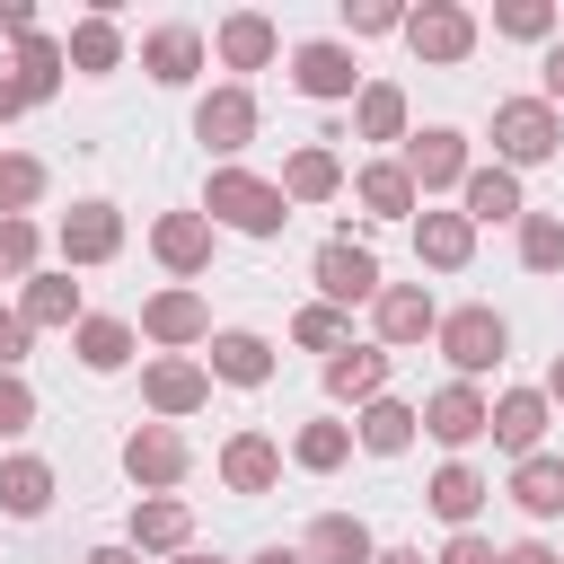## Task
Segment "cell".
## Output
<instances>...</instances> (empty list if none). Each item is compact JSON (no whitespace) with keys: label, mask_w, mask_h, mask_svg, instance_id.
<instances>
[{"label":"cell","mask_w":564,"mask_h":564,"mask_svg":"<svg viewBox=\"0 0 564 564\" xmlns=\"http://www.w3.org/2000/svg\"><path fill=\"white\" fill-rule=\"evenodd\" d=\"M414 423H423V414H414L405 397H379V405H361V414H352V441H361L370 458H397V449L414 441Z\"/></svg>","instance_id":"cell-27"},{"label":"cell","mask_w":564,"mask_h":564,"mask_svg":"<svg viewBox=\"0 0 564 564\" xmlns=\"http://www.w3.org/2000/svg\"><path fill=\"white\" fill-rule=\"evenodd\" d=\"M405 44L423 62H467L476 53V18L458 0H423V9H405Z\"/></svg>","instance_id":"cell-9"},{"label":"cell","mask_w":564,"mask_h":564,"mask_svg":"<svg viewBox=\"0 0 564 564\" xmlns=\"http://www.w3.org/2000/svg\"><path fill=\"white\" fill-rule=\"evenodd\" d=\"M423 432H432L441 449H467V441H485V432H494V405L476 397V379H449V388H432V397H423Z\"/></svg>","instance_id":"cell-8"},{"label":"cell","mask_w":564,"mask_h":564,"mask_svg":"<svg viewBox=\"0 0 564 564\" xmlns=\"http://www.w3.org/2000/svg\"><path fill=\"white\" fill-rule=\"evenodd\" d=\"M282 194H291V203H335V194H344V159H335L326 141H300V150L282 159Z\"/></svg>","instance_id":"cell-24"},{"label":"cell","mask_w":564,"mask_h":564,"mask_svg":"<svg viewBox=\"0 0 564 564\" xmlns=\"http://www.w3.org/2000/svg\"><path fill=\"white\" fill-rule=\"evenodd\" d=\"M220 485H229V494H273V485H282V449H273L264 432H229V449H220Z\"/></svg>","instance_id":"cell-20"},{"label":"cell","mask_w":564,"mask_h":564,"mask_svg":"<svg viewBox=\"0 0 564 564\" xmlns=\"http://www.w3.org/2000/svg\"><path fill=\"white\" fill-rule=\"evenodd\" d=\"M317 291H326V308H352V300H379L388 282H379V256H370V247L326 238V247H317Z\"/></svg>","instance_id":"cell-10"},{"label":"cell","mask_w":564,"mask_h":564,"mask_svg":"<svg viewBox=\"0 0 564 564\" xmlns=\"http://www.w3.org/2000/svg\"><path fill=\"white\" fill-rule=\"evenodd\" d=\"M62 62H70V53H62L53 35H26V44L9 53V79H18V97H26V106H44V97L62 88Z\"/></svg>","instance_id":"cell-29"},{"label":"cell","mask_w":564,"mask_h":564,"mask_svg":"<svg viewBox=\"0 0 564 564\" xmlns=\"http://www.w3.org/2000/svg\"><path fill=\"white\" fill-rule=\"evenodd\" d=\"M520 264L529 273H564V220L555 212H529L520 220Z\"/></svg>","instance_id":"cell-40"},{"label":"cell","mask_w":564,"mask_h":564,"mask_svg":"<svg viewBox=\"0 0 564 564\" xmlns=\"http://www.w3.org/2000/svg\"><path fill=\"white\" fill-rule=\"evenodd\" d=\"M441 564H502V555H494V538H476V529H458V538L441 546Z\"/></svg>","instance_id":"cell-46"},{"label":"cell","mask_w":564,"mask_h":564,"mask_svg":"<svg viewBox=\"0 0 564 564\" xmlns=\"http://www.w3.org/2000/svg\"><path fill=\"white\" fill-rule=\"evenodd\" d=\"M467 220H529V203H520V176L511 167H467Z\"/></svg>","instance_id":"cell-30"},{"label":"cell","mask_w":564,"mask_h":564,"mask_svg":"<svg viewBox=\"0 0 564 564\" xmlns=\"http://www.w3.org/2000/svg\"><path fill=\"white\" fill-rule=\"evenodd\" d=\"M291 335H300L308 352H326V361H335V352L352 344V317H344V308H326V300H308V308L291 317Z\"/></svg>","instance_id":"cell-39"},{"label":"cell","mask_w":564,"mask_h":564,"mask_svg":"<svg viewBox=\"0 0 564 564\" xmlns=\"http://www.w3.org/2000/svg\"><path fill=\"white\" fill-rule=\"evenodd\" d=\"M256 564H308V555H300V546H264Z\"/></svg>","instance_id":"cell-54"},{"label":"cell","mask_w":564,"mask_h":564,"mask_svg":"<svg viewBox=\"0 0 564 564\" xmlns=\"http://www.w3.org/2000/svg\"><path fill=\"white\" fill-rule=\"evenodd\" d=\"M203 212H212L220 229H247V238H273V229L291 220V194H282L273 176H247V167H212V194H203Z\"/></svg>","instance_id":"cell-2"},{"label":"cell","mask_w":564,"mask_h":564,"mask_svg":"<svg viewBox=\"0 0 564 564\" xmlns=\"http://www.w3.org/2000/svg\"><path fill=\"white\" fill-rule=\"evenodd\" d=\"M185 467H194V449H185L176 423H141V432H123V476H132V485L167 494V485H185Z\"/></svg>","instance_id":"cell-5"},{"label":"cell","mask_w":564,"mask_h":564,"mask_svg":"<svg viewBox=\"0 0 564 564\" xmlns=\"http://www.w3.org/2000/svg\"><path fill=\"white\" fill-rule=\"evenodd\" d=\"M291 79H300V97H317V106H335V97H361V88H370V79H361V62H352V44H335V35L300 44V53H291Z\"/></svg>","instance_id":"cell-6"},{"label":"cell","mask_w":564,"mask_h":564,"mask_svg":"<svg viewBox=\"0 0 564 564\" xmlns=\"http://www.w3.org/2000/svg\"><path fill=\"white\" fill-rule=\"evenodd\" d=\"M0 35L26 44V35H35V9H26V0H0Z\"/></svg>","instance_id":"cell-48"},{"label":"cell","mask_w":564,"mask_h":564,"mask_svg":"<svg viewBox=\"0 0 564 564\" xmlns=\"http://www.w3.org/2000/svg\"><path fill=\"white\" fill-rule=\"evenodd\" d=\"M414 256H423L432 273H458V264L476 256V220H467V212H414Z\"/></svg>","instance_id":"cell-19"},{"label":"cell","mask_w":564,"mask_h":564,"mask_svg":"<svg viewBox=\"0 0 564 564\" xmlns=\"http://www.w3.org/2000/svg\"><path fill=\"white\" fill-rule=\"evenodd\" d=\"M212 379H229V388H264V379H273V344L247 335V326H220V335H212Z\"/></svg>","instance_id":"cell-25"},{"label":"cell","mask_w":564,"mask_h":564,"mask_svg":"<svg viewBox=\"0 0 564 564\" xmlns=\"http://www.w3.org/2000/svg\"><path fill=\"white\" fill-rule=\"evenodd\" d=\"M502 564H564L555 546H538V538H520V546H502Z\"/></svg>","instance_id":"cell-49"},{"label":"cell","mask_w":564,"mask_h":564,"mask_svg":"<svg viewBox=\"0 0 564 564\" xmlns=\"http://www.w3.org/2000/svg\"><path fill=\"white\" fill-rule=\"evenodd\" d=\"M352 194H361V212H370V220H414V203H423V194H414V176H405L397 159H370V167L352 176Z\"/></svg>","instance_id":"cell-26"},{"label":"cell","mask_w":564,"mask_h":564,"mask_svg":"<svg viewBox=\"0 0 564 564\" xmlns=\"http://www.w3.org/2000/svg\"><path fill=\"white\" fill-rule=\"evenodd\" d=\"M370 317H379V344H423V335H441V308H432L423 282H388V291L370 300Z\"/></svg>","instance_id":"cell-14"},{"label":"cell","mask_w":564,"mask_h":564,"mask_svg":"<svg viewBox=\"0 0 564 564\" xmlns=\"http://www.w3.org/2000/svg\"><path fill=\"white\" fill-rule=\"evenodd\" d=\"M564 150V115L546 106V97H502L494 106V167H546Z\"/></svg>","instance_id":"cell-1"},{"label":"cell","mask_w":564,"mask_h":564,"mask_svg":"<svg viewBox=\"0 0 564 564\" xmlns=\"http://www.w3.org/2000/svg\"><path fill=\"white\" fill-rule=\"evenodd\" d=\"M79 564H141V555H132V546H88Z\"/></svg>","instance_id":"cell-51"},{"label":"cell","mask_w":564,"mask_h":564,"mask_svg":"<svg viewBox=\"0 0 564 564\" xmlns=\"http://www.w3.org/2000/svg\"><path fill=\"white\" fill-rule=\"evenodd\" d=\"M9 115H26V97H18V79H9V62H0V123Z\"/></svg>","instance_id":"cell-50"},{"label":"cell","mask_w":564,"mask_h":564,"mask_svg":"<svg viewBox=\"0 0 564 564\" xmlns=\"http://www.w3.org/2000/svg\"><path fill=\"white\" fill-rule=\"evenodd\" d=\"M370 564H423V546H379Z\"/></svg>","instance_id":"cell-52"},{"label":"cell","mask_w":564,"mask_h":564,"mask_svg":"<svg viewBox=\"0 0 564 564\" xmlns=\"http://www.w3.org/2000/svg\"><path fill=\"white\" fill-rule=\"evenodd\" d=\"M511 502L529 511V520H564V458H520V476H511Z\"/></svg>","instance_id":"cell-33"},{"label":"cell","mask_w":564,"mask_h":564,"mask_svg":"<svg viewBox=\"0 0 564 564\" xmlns=\"http://www.w3.org/2000/svg\"><path fill=\"white\" fill-rule=\"evenodd\" d=\"M344 26L352 35H405V9L397 0H344Z\"/></svg>","instance_id":"cell-43"},{"label":"cell","mask_w":564,"mask_h":564,"mask_svg":"<svg viewBox=\"0 0 564 564\" xmlns=\"http://www.w3.org/2000/svg\"><path fill=\"white\" fill-rule=\"evenodd\" d=\"M167 564H220V555H203V546H185V555H167Z\"/></svg>","instance_id":"cell-55"},{"label":"cell","mask_w":564,"mask_h":564,"mask_svg":"<svg viewBox=\"0 0 564 564\" xmlns=\"http://www.w3.org/2000/svg\"><path fill=\"white\" fill-rule=\"evenodd\" d=\"M70 352H79L88 370H123V361H132V326H123V317H79V326H70Z\"/></svg>","instance_id":"cell-36"},{"label":"cell","mask_w":564,"mask_h":564,"mask_svg":"<svg viewBox=\"0 0 564 564\" xmlns=\"http://www.w3.org/2000/svg\"><path fill=\"white\" fill-rule=\"evenodd\" d=\"M291 458H300L308 476H335V467L352 458V423H335V414H317V423H300V432H291Z\"/></svg>","instance_id":"cell-35"},{"label":"cell","mask_w":564,"mask_h":564,"mask_svg":"<svg viewBox=\"0 0 564 564\" xmlns=\"http://www.w3.org/2000/svg\"><path fill=\"white\" fill-rule=\"evenodd\" d=\"M123 247V212L115 203H70L62 212V264H106Z\"/></svg>","instance_id":"cell-13"},{"label":"cell","mask_w":564,"mask_h":564,"mask_svg":"<svg viewBox=\"0 0 564 564\" xmlns=\"http://www.w3.org/2000/svg\"><path fill=\"white\" fill-rule=\"evenodd\" d=\"M141 397H150V414H159V423H176V414H203V397H212V370H203V361H185V352H159V361L141 370Z\"/></svg>","instance_id":"cell-12"},{"label":"cell","mask_w":564,"mask_h":564,"mask_svg":"<svg viewBox=\"0 0 564 564\" xmlns=\"http://www.w3.org/2000/svg\"><path fill=\"white\" fill-rule=\"evenodd\" d=\"M18 317H26V326H79V282H70V273H26Z\"/></svg>","instance_id":"cell-31"},{"label":"cell","mask_w":564,"mask_h":564,"mask_svg":"<svg viewBox=\"0 0 564 564\" xmlns=\"http://www.w3.org/2000/svg\"><path fill=\"white\" fill-rule=\"evenodd\" d=\"M300 555H308V564H370V555H379V538H370L352 511H317V520H308V538H300Z\"/></svg>","instance_id":"cell-22"},{"label":"cell","mask_w":564,"mask_h":564,"mask_svg":"<svg viewBox=\"0 0 564 564\" xmlns=\"http://www.w3.org/2000/svg\"><path fill=\"white\" fill-rule=\"evenodd\" d=\"M405 176H414V194H441V185H467V132H449V123H423V132H405V159H397Z\"/></svg>","instance_id":"cell-4"},{"label":"cell","mask_w":564,"mask_h":564,"mask_svg":"<svg viewBox=\"0 0 564 564\" xmlns=\"http://www.w3.org/2000/svg\"><path fill=\"white\" fill-rule=\"evenodd\" d=\"M150 256H159L167 273H203V264H212V220H203V212H159V220H150Z\"/></svg>","instance_id":"cell-17"},{"label":"cell","mask_w":564,"mask_h":564,"mask_svg":"<svg viewBox=\"0 0 564 564\" xmlns=\"http://www.w3.org/2000/svg\"><path fill=\"white\" fill-rule=\"evenodd\" d=\"M538 97L564 106V44H546V62H538Z\"/></svg>","instance_id":"cell-47"},{"label":"cell","mask_w":564,"mask_h":564,"mask_svg":"<svg viewBox=\"0 0 564 564\" xmlns=\"http://www.w3.org/2000/svg\"><path fill=\"white\" fill-rule=\"evenodd\" d=\"M194 141H203L212 159H238V150L256 141V97H247V79H229V88H212V97L194 106Z\"/></svg>","instance_id":"cell-7"},{"label":"cell","mask_w":564,"mask_h":564,"mask_svg":"<svg viewBox=\"0 0 564 564\" xmlns=\"http://www.w3.org/2000/svg\"><path fill=\"white\" fill-rule=\"evenodd\" d=\"M141 335L159 344V352H185V344H212V308H203V291H159V300H141Z\"/></svg>","instance_id":"cell-11"},{"label":"cell","mask_w":564,"mask_h":564,"mask_svg":"<svg viewBox=\"0 0 564 564\" xmlns=\"http://www.w3.org/2000/svg\"><path fill=\"white\" fill-rule=\"evenodd\" d=\"M432 344H441V361H449L458 379H485V370H494V361L511 352V326H502V317H494V308L476 300V308H449Z\"/></svg>","instance_id":"cell-3"},{"label":"cell","mask_w":564,"mask_h":564,"mask_svg":"<svg viewBox=\"0 0 564 564\" xmlns=\"http://www.w3.org/2000/svg\"><path fill=\"white\" fill-rule=\"evenodd\" d=\"M53 502V467L44 458H0V511L9 520H44Z\"/></svg>","instance_id":"cell-32"},{"label":"cell","mask_w":564,"mask_h":564,"mask_svg":"<svg viewBox=\"0 0 564 564\" xmlns=\"http://www.w3.org/2000/svg\"><path fill=\"white\" fill-rule=\"evenodd\" d=\"M212 53H220V70H264V62L282 53V26H273L264 9H238V18H220Z\"/></svg>","instance_id":"cell-16"},{"label":"cell","mask_w":564,"mask_h":564,"mask_svg":"<svg viewBox=\"0 0 564 564\" xmlns=\"http://www.w3.org/2000/svg\"><path fill=\"white\" fill-rule=\"evenodd\" d=\"M485 494H494V485H485V476H476L467 458H449V467H441V476L423 485V502H432V511H441L449 529H467V520L485 511Z\"/></svg>","instance_id":"cell-28"},{"label":"cell","mask_w":564,"mask_h":564,"mask_svg":"<svg viewBox=\"0 0 564 564\" xmlns=\"http://www.w3.org/2000/svg\"><path fill=\"white\" fill-rule=\"evenodd\" d=\"M185 555L194 546V511L176 502V494H150V502H132V555Z\"/></svg>","instance_id":"cell-21"},{"label":"cell","mask_w":564,"mask_h":564,"mask_svg":"<svg viewBox=\"0 0 564 564\" xmlns=\"http://www.w3.org/2000/svg\"><path fill=\"white\" fill-rule=\"evenodd\" d=\"M546 405H564V352H555V370H546Z\"/></svg>","instance_id":"cell-53"},{"label":"cell","mask_w":564,"mask_h":564,"mask_svg":"<svg viewBox=\"0 0 564 564\" xmlns=\"http://www.w3.org/2000/svg\"><path fill=\"white\" fill-rule=\"evenodd\" d=\"M35 247H44V238H35V220H0V273H9V282H26V273H35Z\"/></svg>","instance_id":"cell-42"},{"label":"cell","mask_w":564,"mask_h":564,"mask_svg":"<svg viewBox=\"0 0 564 564\" xmlns=\"http://www.w3.org/2000/svg\"><path fill=\"white\" fill-rule=\"evenodd\" d=\"M546 388H502L494 397V441L511 449V458H538V441H546Z\"/></svg>","instance_id":"cell-18"},{"label":"cell","mask_w":564,"mask_h":564,"mask_svg":"<svg viewBox=\"0 0 564 564\" xmlns=\"http://www.w3.org/2000/svg\"><path fill=\"white\" fill-rule=\"evenodd\" d=\"M352 132H361V141H405V88H397V79H370V88L352 97Z\"/></svg>","instance_id":"cell-34"},{"label":"cell","mask_w":564,"mask_h":564,"mask_svg":"<svg viewBox=\"0 0 564 564\" xmlns=\"http://www.w3.org/2000/svg\"><path fill=\"white\" fill-rule=\"evenodd\" d=\"M44 194V159L26 150H0V220H26V203Z\"/></svg>","instance_id":"cell-38"},{"label":"cell","mask_w":564,"mask_h":564,"mask_svg":"<svg viewBox=\"0 0 564 564\" xmlns=\"http://www.w3.org/2000/svg\"><path fill=\"white\" fill-rule=\"evenodd\" d=\"M62 53H70V70H115V62H123V26L97 9V18H79V26H70V44H62Z\"/></svg>","instance_id":"cell-37"},{"label":"cell","mask_w":564,"mask_h":564,"mask_svg":"<svg viewBox=\"0 0 564 564\" xmlns=\"http://www.w3.org/2000/svg\"><path fill=\"white\" fill-rule=\"evenodd\" d=\"M26 344H35V326H26L18 308H0V370H18V361H26Z\"/></svg>","instance_id":"cell-45"},{"label":"cell","mask_w":564,"mask_h":564,"mask_svg":"<svg viewBox=\"0 0 564 564\" xmlns=\"http://www.w3.org/2000/svg\"><path fill=\"white\" fill-rule=\"evenodd\" d=\"M141 70H150L159 88H185V79L203 70V35H194V26H150V35H141Z\"/></svg>","instance_id":"cell-23"},{"label":"cell","mask_w":564,"mask_h":564,"mask_svg":"<svg viewBox=\"0 0 564 564\" xmlns=\"http://www.w3.org/2000/svg\"><path fill=\"white\" fill-rule=\"evenodd\" d=\"M326 397L335 405H379L388 397V344H344L326 361Z\"/></svg>","instance_id":"cell-15"},{"label":"cell","mask_w":564,"mask_h":564,"mask_svg":"<svg viewBox=\"0 0 564 564\" xmlns=\"http://www.w3.org/2000/svg\"><path fill=\"white\" fill-rule=\"evenodd\" d=\"M494 35H511V44H546V35H555V9H546V0H502V9H494Z\"/></svg>","instance_id":"cell-41"},{"label":"cell","mask_w":564,"mask_h":564,"mask_svg":"<svg viewBox=\"0 0 564 564\" xmlns=\"http://www.w3.org/2000/svg\"><path fill=\"white\" fill-rule=\"evenodd\" d=\"M26 423H35V388H26L18 370H0V441H9V432H26Z\"/></svg>","instance_id":"cell-44"}]
</instances>
